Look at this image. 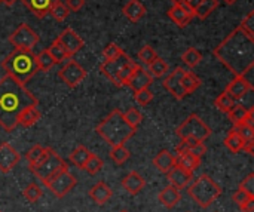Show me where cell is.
Segmentation results:
<instances>
[{"label":"cell","instance_id":"12","mask_svg":"<svg viewBox=\"0 0 254 212\" xmlns=\"http://www.w3.org/2000/svg\"><path fill=\"white\" fill-rule=\"evenodd\" d=\"M185 68L183 67H177L174 71H171L165 79H164V86H165V89L173 95V97H176L177 100H183L188 94H186V91H185V88H183V85H182V77H183V74H185Z\"/></svg>","mask_w":254,"mask_h":212},{"label":"cell","instance_id":"23","mask_svg":"<svg viewBox=\"0 0 254 212\" xmlns=\"http://www.w3.org/2000/svg\"><path fill=\"white\" fill-rule=\"evenodd\" d=\"M89 198L97 205H106L110 201V198H112V189L106 183H97L89 190Z\"/></svg>","mask_w":254,"mask_h":212},{"label":"cell","instance_id":"42","mask_svg":"<svg viewBox=\"0 0 254 212\" xmlns=\"http://www.w3.org/2000/svg\"><path fill=\"white\" fill-rule=\"evenodd\" d=\"M158 58V53L156 51L150 46V45H146L140 49L138 52V59L144 64V65H149L152 61H155Z\"/></svg>","mask_w":254,"mask_h":212},{"label":"cell","instance_id":"48","mask_svg":"<svg viewBox=\"0 0 254 212\" xmlns=\"http://www.w3.org/2000/svg\"><path fill=\"white\" fill-rule=\"evenodd\" d=\"M121 53H124V51L116 45V43H109L106 48H104V59H115L116 56H119Z\"/></svg>","mask_w":254,"mask_h":212},{"label":"cell","instance_id":"37","mask_svg":"<svg viewBox=\"0 0 254 212\" xmlns=\"http://www.w3.org/2000/svg\"><path fill=\"white\" fill-rule=\"evenodd\" d=\"M109 156H110V159H112L115 163L122 165V163H125V162L129 159L131 153H129V150H128L125 146H115V147H112Z\"/></svg>","mask_w":254,"mask_h":212},{"label":"cell","instance_id":"39","mask_svg":"<svg viewBox=\"0 0 254 212\" xmlns=\"http://www.w3.org/2000/svg\"><path fill=\"white\" fill-rule=\"evenodd\" d=\"M36 61H37L39 70H42V71H49L55 65L52 56L49 55V52L46 49H43L39 55H36Z\"/></svg>","mask_w":254,"mask_h":212},{"label":"cell","instance_id":"19","mask_svg":"<svg viewBox=\"0 0 254 212\" xmlns=\"http://www.w3.org/2000/svg\"><path fill=\"white\" fill-rule=\"evenodd\" d=\"M58 0H22L25 7H28V10H31L37 18H45L49 15L52 6Z\"/></svg>","mask_w":254,"mask_h":212},{"label":"cell","instance_id":"60","mask_svg":"<svg viewBox=\"0 0 254 212\" xmlns=\"http://www.w3.org/2000/svg\"><path fill=\"white\" fill-rule=\"evenodd\" d=\"M0 212H1V211H0Z\"/></svg>","mask_w":254,"mask_h":212},{"label":"cell","instance_id":"3","mask_svg":"<svg viewBox=\"0 0 254 212\" xmlns=\"http://www.w3.org/2000/svg\"><path fill=\"white\" fill-rule=\"evenodd\" d=\"M95 131L110 147L125 146V143L137 132V129L128 125V122L124 119V113L118 108L112 110V113L103 122H100Z\"/></svg>","mask_w":254,"mask_h":212},{"label":"cell","instance_id":"46","mask_svg":"<svg viewBox=\"0 0 254 212\" xmlns=\"http://www.w3.org/2000/svg\"><path fill=\"white\" fill-rule=\"evenodd\" d=\"M238 28H241V30H243L244 33H247L249 36H253L254 34V12L253 10H252V12H249L246 18H243V21H241V24H240V27H238Z\"/></svg>","mask_w":254,"mask_h":212},{"label":"cell","instance_id":"54","mask_svg":"<svg viewBox=\"0 0 254 212\" xmlns=\"http://www.w3.org/2000/svg\"><path fill=\"white\" fill-rule=\"evenodd\" d=\"M201 1H202V0H189L186 6H188L189 9H192V10H195V9H196V7H198V6L201 4Z\"/></svg>","mask_w":254,"mask_h":212},{"label":"cell","instance_id":"59","mask_svg":"<svg viewBox=\"0 0 254 212\" xmlns=\"http://www.w3.org/2000/svg\"><path fill=\"white\" fill-rule=\"evenodd\" d=\"M0 3H1V0H0Z\"/></svg>","mask_w":254,"mask_h":212},{"label":"cell","instance_id":"34","mask_svg":"<svg viewBox=\"0 0 254 212\" xmlns=\"http://www.w3.org/2000/svg\"><path fill=\"white\" fill-rule=\"evenodd\" d=\"M147 71H149V74H150L152 77H156V79L164 77V76L167 74V71H168V64H167L162 58L158 56L155 61H152V62L147 65Z\"/></svg>","mask_w":254,"mask_h":212},{"label":"cell","instance_id":"16","mask_svg":"<svg viewBox=\"0 0 254 212\" xmlns=\"http://www.w3.org/2000/svg\"><path fill=\"white\" fill-rule=\"evenodd\" d=\"M152 82H153V77L149 74V71H147L144 67L137 65L135 70H134V73L131 74V77H129V80H128L127 85H128L134 92H137V91H140V89L149 88V86L152 85Z\"/></svg>","mask_w":254,"mask_h":212},{"label":"cell","instance_id":"36","mask_svg":"<svg viewBox=\"0 0 254 212\" xmlns=\"http://www.w3.org/2000/svg\"><path fill=\"white\" fill-rule=\"evenodd\" d=\"M237 104V101L228 94V92H223V94H220L216 100H214V106H216V108L217 110H220V111H223V113H229L231 111V108L234 107Z\"/></svg>","mask_w":254,"mask_h":212},{"label":"cell","instance_id":"17","mask_svg":"<svg viewBox=\"0 0 254 212\" xmlns=\"http://www.w3.org/2000/svg\"><path fill=\"white\" fill-rule=\"evenodd\" d=\"M253 91V85L249 83L243 76H235L234 80H231V83L226 86V91L235 101H240L243 100L249 92Z\"/></svg>","mask_w":254,"mask_h":212},{"label":"cell","instance_id":"6","mask_svg":"<svg viewBox=\"0 0 254 212\" xmlns=\"http://www.w3.org/2000/svg\"><path fill=\"white\" fill-rule=\"evenodd\" d=\"M189 196L202 208L213 205L222 195V187L208 175H201L189 186Z\"/></svg>","mask_w":254,"mask_h":212},{"label":"cell","instance_id":"40","mask_svg":"<svg viewBox=\"0 0 254 212\" xmlns=\"http://www.w3.org/2000/svg\"><path fill=\"white\" fill-rule=\"evenodd\" d=\"M103 166H104V162H103V159L101 158H98L97 155H91V158L88 159V162L85 163V166H83V169L88 172V174H91V175H95L97 172H100L101 169H103Z\"/></svg>","mask_w":254,"mask_h":212},{"label":"cell","instance_id":"47","mask_svg":"<svg viewBox=\"0 0 254 212\" xmlns=\"http://www.w3.org/2000/svg\"><path fill=\"white\" fill-rule=\"evenodd\" d=\"M234 129L241 135V138L244 141H249V140H254V128L253 126H249L246 123H240V125H235Z\"/></svg>","mask_w":254,"mask_h":212},{"label":"cell","instance_id":"21","mask_svg":"<svg viewBox=\"0 0 254 212\" xmlns=\"http://www.w3.org/2000/svg\"><path fill=\"white\" fill-rule=\"evenodd\" d=\"M122 187L129 193V195H138L143 189H144V178L138 174V172H135V171H132V172H129L127 177H124V180H122Z\"/></svg>","mask_w":254,"mask_h":212},{"label":"cell","instance_id":"35","mask_svg":"<svg viewBox=\"0 0 254 212\" xmlns=\"http://www.w3.org/2000/svg\"><path fill=\"white\" fill-rule=\"evenodd\" d=\"M182 59H183V62H185L188 67L193 68V67H196V65L202 61V53H201L198 49H195V48H188V49L183 52Z\"/></svg>","mask_w":254,"mask_h":212},{"label":"cell","instance_id":"13","mask_svg":"<svg viewBox=\"0 0 254 212\" xmlns=\"http://www.w3.org/2000/svg\"><path fill=\"white\" fill-rule=\"evenodd\" d=\"M57 40L65 49L68 56L74 55L76 52H79L83 48V39L71 28H65L64 31H61V34L57 37Z\"/></svg>","mask_w":254,"mask_h":212},{"label":"cell","instance_id":"9","mask_svg":"<svg viewBox=\"0 0 254 212\" xmlns=\"http://www.w3.org/2000/svg\"><path fill=\"white\" fill-rule=\"evenodd\" d=\"M77 180L74 178V175L68 171V168L63 169L61 172H58L57 175H54L51 180H48L45 183V186L57 196V198H64L65 195H68L73 187L76 186Z\"/></svg>","mask_w":254,"mask_h":212},{"label":"cell","instance_id":"22","mask_svg":"<svg viewBox=\"0 0 254 212\" xmlns=\"http://www.w3.org/2000/svg\"><path fill=\"white\" fill-rule=\"evenodd\" d=\"M122 13L131 21V22H138L144 15H146V7L140 0H129L124 7Z\"/></svg>","mask_w":254,"mask_h":212},{"label":"cell","instance_id":"31","mask_svg":"<svg viewBox=\"0 0 254 212\" xmlns=\"http://www.w3.org/2000/svg\"><path fill=\"white\" fill-rule=\"evenodd\" d=\"M250 111H253V108H247V107H244L243 104H235L232 108H231V111L228 113V116H229V120L234 123V126L235 125H240V123H243L244 122V119L250 114Z\"/></svg>","mask_w":254,"mask_h":212},{"label":"cell","instance_id":"18","mask_svg":"<svg viewBox=\"0 0 254 212\" xmlns=\"http://www.w3.org/2000/svg\"><path fill=\"white\" fill-rule=\"evenodd\" d=\"M168 16L171 18V21L174 24H177L180 28L188 27L190 24V21L195 18L193 10L189 9L188 6H179V4H173L168 9Z\"/></svg>","mask_w":254,"mask_h":212},{"label":"cell","instance_id":"14","mask_svg":"<svg viewBox=\"0 0 254 212\" xmlns=\"http://www.w3.org/2000/svg\"><path fill=\"white\" fill-rule=\"evenodd\" d=\"M19 153L7 143L0 144V171L7 174L10 172L19 162Z\"/></svg>","mask_w":254,"mask_h":212},{"label":"cell","instance_id":"5","mask_svg":"<svg viewBox=\"0 0 254 212\" xmlns=\"http://www.w3.org/2000/svg\"><path fill=\"white\" fill-rule=\"evenodd\" d=\"M138 64L134 62L125 52L116 56L115 59H104L100 65L101 73L115 85V86H125L134 73Z\"/></svg>","mask_w":254,"mask_h":212},{"label":"cell","instance_id":"38","mask_svg":"<svg viewBox=\"0 0 254 212\" xmlns=\"http://www.w3.org/2000/svg\"><path fill=\"white\" fill-rule=\"evenodd\" d=\"M49 13L52 15L54 19H57L58 22H61V21H64V19L68 18L70 10H68V7L65 6V3H63L61 0H58V1L52 6V9H51Z\"/></svg>","mask_w":254,"mask_h":212},{"label":"cell","instance_id":"28","mask_svg":"<svg viewBox=\"0 0 254 212\" xmlns=\"http://www.w3.org/2000/svg\"><path fill=\"white\" fill-rule=\"evenodd\" d=\"M91 155H92V153H91L86 147L79 146V147H76V149L71 152V155H70V162H71V165H74L76 168L83 169V166H85V163L88 162V159L91 158Z\"/></svg>","mask_w":254,"mask_h":212},{"label":"cell","instance_id":"58","mask_svg":"<svg viewBox=\"0 0 254 212\" xmlns=\"http://www.w3.org/2000/svg\"><path fill=\"white\" fill-rule=\"evenodd\" d=\"M121 212H128V211H121Z\"/></svg>","mask_w":254,"mask_h":212},{"label":"cell","instance_id":"25","mask_svg":"<svg viewBox=\"0 0 254 212\" xmlns=\"http://www.w3.org/2000/svg\"><path fill=\"white\" fill-rule=\"evenodd\" d=\"M40 111L37 108V106H30L27 108H24L18 117V125L24 126V128H30L33 126L39 119H40Z\"/></svg>","mask_w":254,"mask_h":212},{"label":"cell","instance_id":"33","mask_svg":"<svg viewBox=\"0 0 254 212\" xmlns=\"http://www.w3.org/2000/svg\"><path fill=\"white\" fill-rule=\"evenodd\" d=\"M46 51L49 52V55L52 56V59H54V62H55V64H61V62H64L65 59H68V58H70V56H68V53L65 52V49L60 45V42H58V40L52 42V43L46 48Z\"/></svg>","mask_w":254,"mask_h":212},{"label":"cell","instance_id":"49","mask_svg":"<svg viewBox=\"0 0 254 212\" xmlns=\"http://www.w3.org/2000/svg\"><path fill=\"white\" fill-rule=\"evenodd\" d=\"M232 199H234V202L238 205V207H243V205H246L249 201H252L254 199V196L252 195H249L247 192H244L243 189H238L235 193H234V196H232Z\"/></svg>","mask_w":254,"mask_h":212},{"label":"cell","instance_id":"44","mask_svg":"<svg viewBox=\"0 0 254 212\" xmlns=\"http://www.w3.org/2000/svg\"><path fill=\"white\" fill-rule=\"evenodd\" d=\"M134 100H135L140 106H147V104H150L152 100H153V92H152L149 88L140 89V91L134 92Z\"/></svg>","mask_w":254,"mask_h":212},{"label":"cell","instance_id":"57","mask_svg":"<svg viewBox=\"0 0 254 212\" xmlns=\"http://www.w3.org/2000/svg\"><path fill=\"white\" fill-rule=\"evenodd\" d=\"M223 1H225L226 4H234V3H237L238 0H223Z\"/></svg>","mask_w":254,"mask_h":212},{"label":"cell","instance_id":"7","mask_svg":"<svg viewBox=\"0 0 254 212\" xmlns=\"http://www.w3.org/2000/svg\"><path fill=\"white\" fill-rule=\"evenodd\" d=\"M65 168H68L67 163H65V162L61 159V156H60L55 150H52L51 147H46V150H45V153L42 155V158H40L36 163L30 165L31 172H33L37 178H40L43 183H46L48 180H51L54 175H57L58 172H61V171L65 169Z\"/></svg>","mask_w":254,"mask_h":212},{"label":"cell","instance_id":"10","mask_svg":"<svg viewBox=\"0 0 254 212\" xmlns=\"http://www.w3.org/2000/svg\"><path fill=\"white\" fill-rule=\"evenodd\" d=\"M9 42L12 43V46L15 49H25V51H31L37 42H39V36L37 33L28 25V24H21L10 36H9Z\"/></svg>","mask_w":254,"mask_h":212},{"label":"cell","instance_id":"55","mask_svg":"<svg viewBox=\"0 0 254 212\" xmlns=\"http://www.w3.org/2000/svg\"><path fill=\"white\" fill-rule=\"evenodd\" d=\"M189 0H173V4H179V6H186Z\"/></svg>","mask_w":254,"mask_h":212},{"label":"cell","instance_id":"45","mask_svg":"<svg viewBox=\"0 0 254 212\" xmlns=\"http://www.w3.org/2000/svg\"><path fill=\"white\" fill-rule=\"evenodd\" d=\"M45 150H46V147H42V146H34V147H31V149L27 152V155H25V159H27V162H28V166L33 165V163H36V162L42 158V155L45 153Z\"/></svg>","mask_w":254,"mask_h":212},{"label":"cell","instance_id":"2","mask_svg":"<svg viewBox=\"0 0 254 212\" xmlns=\"http://www.w3.org/2000/svg\"><path fill=\"white\" fill-rule=\"evenodd\" d=\"M30 106H39V101L22 83L7 74L0 79V126L4 131H13L21 111Z\"/></svg>","mask_w":254,"mask_h":212},{"label":"cell","instance_id":"30","mask_svg":"<svg viewBox=\"0 0 254 212\" xmlns=\"http://www.w3.org/2000/svg\"><path fill=\"white\" fill-rule=\"evenodd\" d=\"M225 146L232 152V153H240L243 152V146H244V140L241 138V135L235 131V129H231L225 138Z\"/></svg>","mask_w":254,"mask_h":212},{"label":"cell","instance_id":"11","mask_svg":"<svg viewBox=\"0 0 254 212\" xmlns=\"http://www.w3.org/2000/svg\"><path fill=\"white\" fill-rule=\"evenodd\" d=\"M58 76L68 88H76L86 77V71L77 61L70 59L67 64H64V67L60 68Z\"/></svg>","mask_w":254,"mask_h":212},{"label":"cell","instance_id":"8","mask_svg":"<svg viewBox=\"0 0 254 212\" xmlns=\"http://www.w3.org/2000/svg\"><path fill=\"white\" fill-rule=\"evenodd\" d=\"M179 138L182 141H198L204 143L211 137V128L198 116L190 114L177 129H176Z\"/></svg>","mask_w":254,"mask_h":212},{"label":"cell","instance_id":"27","mask_svg":"<svg viewBox=\"0 0 254 212\" xmlns=\"http://www.w3.org/2000/svg\"><path fill=\"white\" fill-rule=\"evenodd\" d=\"M176 160H177V165L183 166L185 169H188L190 172H195V169H198L201 165V158H198L192 153H180V155H177Z\"/></svg>","mask_w":254,"mask_h":212},{"label":"cell","instance_id":"4","mask_svg":"<svg viewBox=\"0 0 254 212\" xmlns=\"http://www.w3.org/2000/svg\"><path fill=\"white\" fill-rule=\"evenodd\" d=\"M1 68L7 76L22 85L27 83L39 71L36 55L31 51L25 49H15L13 52H10L1 61Z\"/></svg>","mask_w":254,"mask_h":212},{"label":"cell","instance_id":"32","mask_svg":"<svg viewBox=\"0 0 254 212\" xmlns=\"http://www.w3.org/2000/svg\"><path fill=\"white\" fill-rule=\"evenodd\" d=\"M219 6V0H202L201 4L193 10V15L199 19H205L210 16Z\"/></svg>","mask_w":254,"mask_h":212},{"label":"cell","instance_id":"20","mask_svg":"<svg viewBox=\"0 0 254 212\" xmlns=\"http://www.w3.org/2000/svg\"><path fill=\"white\" fill-rule=\"evenodd\" d=\"M176 163H177L176 156L171 155V152H168V150H161V152L155 156V159H153L155 168H156L159 172H164V174L170 172V171L176 166Z\"/></svg>","mask_w":254,"mask_h":212},{"label":"cell","instance_id":"52","mask_svg":"<svg viewBox=\"0 0 254 212\" xmlns=\"http://www.w3.org/2000/svg\"><path fill=\"white\" fill-rule=\"evenodd\" d=\"M243 152H247L250 156L254 155V140H249V141H244V146H243Z\"/></svg>","mask_w":254,"mask_h":212},{"label":"cell","instance_id":"41","mask_svg":"<svg viewBox=\"0 0 254 212\" xmlns=\"http://www.w3.org/2000/svg\"><path fill=\"white\" fill-rule=\"evenodd\" d=\"M124 119L128 122L129 126H132L134 129H137L140 126V123L143 122V114L137 110V108H128L125 113H124Z\"/></svg>","mask_w":254,"mask_h":212},{"label":"cell","instance_id":"1","mask_svg":"<svg viewBox=\"0 0 254 212\" xmlns=\"http://www.w3.org/2000/svg\"><path fill=\"white\" fill-rule=\"evenodd\" d=\"M213 53L234 76H243L254 67V37L241 28H235L214 48Z\"/></svg>","mask_w":254,"mask_h":212},{"label":"cell","instance_id":"51","mask_svg":"<svg viewBox=\"0 0 254 212\" xmlns=\"http://www.w3.org/2000/svg\"><path fill=\"white\" fill-rule=\"evenodd\" d=\"M65 6L70 12H79L85 6V0H65Z\"/></svg>","mask_w":254,"mask_h":212},{"label":"cell","instance_id":"50","mask_svg":"<svg viewBox=\"0 0 254 212\" xmlns=\"http://www.w3.org/2000/svg\"><path fill=\"white\" fill-rule=\"evenodd\" d=\"M240 189H243L244 192H247L249 195L254 196V174H250L247 178H244L240 184Z\"/></svg>","mask_w":254,"mask_h":212},{"label":"cell","instance_id":"29","mask_svg":"<svg viewBox=\"0 0 254 212\" xmlns=\"http://www.w3.org/2000/svg\"><path fill=\"white\" fill-rule=\"evenodd\" d=\"M182 85H183L186 94L189 95V94L195 92L196 89H199L201 85H202V82H201V79L193 71H188L186 70L185 74H183V77H182Z\"/></svg>","mask_w":254,"mask_h":212},{"label":"cell","instance_id":"56","mask_svg":"<svg viewBox=\"0 0 254 212\" xmlns=\"http://www.w3.org/2000/svg\"><path fill=\"white\" fill-rule=\"evenodd\" d=\"M1 3H4L6 6H13L16 3V0H1Z\"/></svg>","mask_w":254,"mask_h":212},{"label":"cell","instance_id":"26","mask_svg":"<svg viewBox=\"0 0 254 212\" xmlns=\"http://www.w3.org/2000/svg\"><path fill=\"white\" fill-rule=\"evenodd\" d=\"M177 155L180 153H192L198 158H202L207 152V147L204 143H198V141H182L177 149H176Z\"/></svg>","mask_w":254,"mask_h":212},{"label":"cell","instance_id":"43","mask_svg":"<svg viewBox=\"0 0 254 212\" xmlns=\"http://www.w3.org/2000/svg\"><path fill=\"white\" fill-rule=\"evenodd\" d=\"M24 198L31 202V204H36L40 198H42V190L37 184H28L25 189H24Z\"/></svg>","mask_w":254,"mask_h":212},{"label":"cell","instance_id":"15","mask_svg":"<svg viewBox=\"0 0 254 212\" xmlns=\"http://www.w3.org/2000/svg\"><path fill=\"white\" fill-rule=\"evenodd\" d=\"M192 178H193V172L185 169L183 166H180L177 163H176V166L170 172H167V180H168L170 186H174L179 190L188 187L190 184Z\"/></svg>","mask_w":254,"mask_h":212},{"label":"cell","instance_id":"53","mask_svg":"<svg viewBox=\"0 0 254 212\" xmlns=\"http://www.w3.org/2000/svg\"><path fill=\"white\" fill-rule=\"evenodd\" d=\"M240 210H241V212H254V199L249 201L246 205L240 207Z\"/></svg>","mask_w":254,"mask_h":212},{"label":"cell","instance_id":"24","mask_svg":"<svg viewBox=\"0 0 254 212\" xmlns=\"http://www.w3.org/2000/svg\"><path fill=\"white\" fill-rule=\"evenodd\" d=\"M158 199H159V202L164 205V207H167V208H174V207H177V204L180 202V199H182V195H180V192H179V189H176L174 186H168V187H165L159 195H158Z\"/></svg>","mask_w":254,"mask_h":212}]
</instances>
